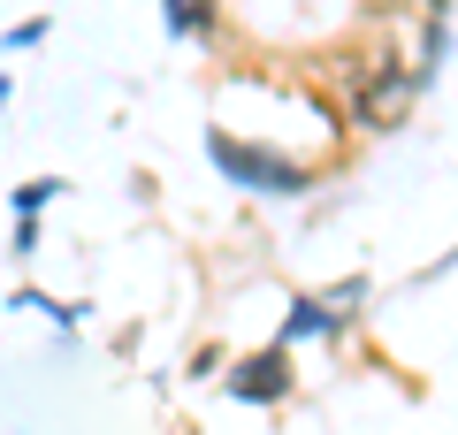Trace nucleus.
Wrapping results in <instances>:
<instances>
[{
    "label": "nucleus",
    "instance_id": "3",
    "mask_svg": "<svg viewBox=\"0 0 458 435\" xmlns=\"http://www.w3.org/2000/svg\"><path fill=\"white\" fill-rule=\"evenodd\" d=\"M291 382H298V374H291V344H260V352H245L237 367H229L222 389L237 405H283V397H291Z\"/></svg>",
    "mask_w": 458,
    "mask_h": 435
},
{
    "label": "nucleus",
    "instance_id": "4",
    "mask_svg": "<svg viewBox=\"0 0 458 435\" xmlns=\"http://www.w3.org/2000/svg\"><path fill=\"white\" fill-rule=\"evenodd\" d=\"M336 328H352V313H344L336 298H291V313H283L276 344H298V337H336Z\"/></svg>",
    "mask_w": 458,
    "mask_h": 435
},
{
    "label": "nucleus",
    "instance_id": "10",
    "mask_svg": "<svg viewBox=\"0 0 458 435\" xmlns=\"http://www.w3.org/2000/svg\"><path fill=\"white\" fill-rule=\"evenodd\" d=\"M229 367H237L229 352H199V359H191V374H199V382H229Z\"/></svg>",
    "mask_w": 458,
    "mask_h": 435
},
{
    "label": "nucleus",
    "instance_id": "8",
    "mask_svg": "<svg viewBox=\"0 0 458 435\" xmlns=\"http://www.w3.org/2000/svg\"><path fill=\"white\" fill-rule=\"evenodd\" d=\"M16 313H47L54 328H84L92 306H62V298H47V290H16Z\"/></svg>",
    "mask_w": 458,
    "mask_h": 435
},
{
    "label": "nucleus",
    "instance_id": "12",
    "mask_svg": "<svg viewBox=\"0 0 458 435\" xmlns=\"http://www.w3.org/2000/svg\"><path fill=\"white\" fill-rule=\"evenodd\" d=\"M8 99H16V84H8V77H0V107H8Z\"/></svg>",
    "mask_w": 458,
    "mask_h": 435
},
{
    "label": "nucleus",
    "instance_id": "9",
    "mask_svg": "<svg viewBox=\"0 0 458 435\" xmlns=\"http://www.w3.org/2000/svg\"><path fill=\"white\" fill-rule=\"evenodd\" d=\"M47 31H54L47 16H31V23H8V38H0V47H8V54H31L38 38H47Z\"/></svg>",
    "mask_w": 458,
    "mask_h": 435
},
{
    "label": "nucleus",
    "instance_id": "6",
    "mask_svg": "<svg viewBox=\"0 0 458 435\" xmlns=\"http://www.w3.org/2000/svg\"><path fill=\"white\" fill-rule=\"evenodd\" d=\"M62 192H69L62 176H23L16 192H8V207H16V222H38V214H47L54 199H62Z\"/></svg>",
    "mask_w": 458,
    "mask_h": 435
},
{
    "label": "nucleus",
    "instance_id": "7",
    "mask_svg": "<svg viewBox=\"0 0 458 435\" xmlns=\"http://www.w3.org/2000/svg\"><path fill=\"white\" fill-rule=\"evenodd\" d=\"M443 54H451V16H420V47H412V69H420V84L443 69Z\"/></svg>",
    "mask_w": 458,
    "mask_h": 435
},
{
    "label": "nucleus",
    "instance_id": "1",
    "mask_svg": "<svg viewBox=\"0 0 458 435\" xmlns=\"http://www.w3.org/2000/svg\"><path fill=\"white\" fill-rule=\"evenodd\" d=\"M207 161L252 199H306L313 183H321L306 161H291L276 145H252V138H229V130H207Z\"/></svg>",
    "mask_w": 458,
    "mask_h": 435
},
{
    "label": "nucleus",
    "instance_id": "5",
    "mask_svg": "<svg viewBox=\"0 0 458 435\" xmlns=\"http://www.w3.org/2000/svg\"><path fill=\"white\" fill-rule=\"evenodd\" d=\"M161 16L176 38H214L222 31V16H214V0H161Z\"/></svg>",
    "mask_w": 458,
    "mask_h": 435
},
{
    "label": "nucleus",
    "instance_id": "11",
    "mask_svg": "<svg viewBox=\"0 0 458 435\" xmlns=\"http://www.w3.org/2000/svg\"><path fill=\"white\" fill-rule=\"evenodd\" d=\"M412 8H420V16H451V0H412Z\"/></svg>",
    "mask_w": 458,
    "mask_h": 435
},
{
    "label": "nucleus",
    "instance_id": "2",
    "mask_svg": "<svg viewBox=\"0 0 458 435\" xmlns=\"http://www.w3.org/2000/svg\"><path fill=\"white\" fill-rule=\"evenodd\" d=\"M412 99H420V69H412L405 54H382V62L367 69V84L352 92V123H360L367 138H390V130H405Z\"/></svg>",
    "mask_w": 458,
    "mask_h": 435
}]
</instances>
